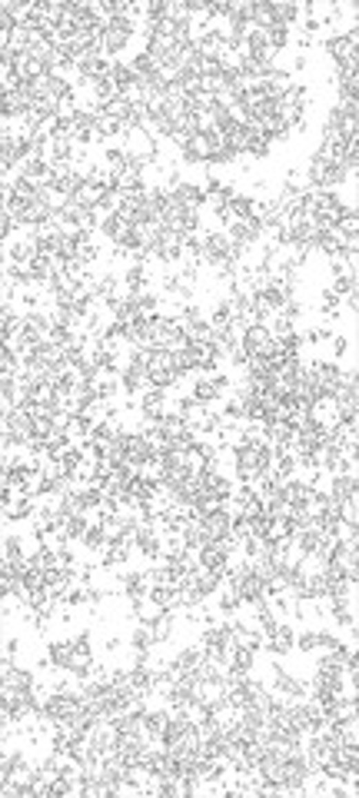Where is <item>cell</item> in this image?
Segmentation results:
<instances>
[{"label": "cell", "mask_w": 359, "mask_h": 798, "mask_svg": "<svg viewBox=\"0 0 359 798\" xmlns=\"http://www.w3.org/2000/svg\"><path fill=\"white\" fill-rule=\"evenodd\" d=\"M263 646L273 652V655H286L289 648H296V628L293 626H283V622H276V628L269 632L263 639Z\"/></svg>", "instance_id": "obj_2"}, {"label": "cell", "mask_w": 359, "mask_h": 798, "mask_svg": "<svg viewBox=\"0 0 359 798\" xmlns=\"http://www.w3.org/2000/svg\"><path fill=\"white\" fill-rule=\"evenodd\" d=\"M273 333L266 323H249L243 326V336H240V346L246 349V356H266L273 349Z\"/></svg>", "instance_id": "obj_1"}, {"label": "cell", "mask_w": 359, "mask_h": 798, "mask_svg": "<svg viewBox=\"0 0 359 798\" xmlns=\"http://www.w3.org/2000/svg\"><path fill=\"white\" fill-rule=\"evenodd\" d=\"M329 342H333V356H336V360H342V356L349 353V340H346V336H329Z\"/></svg>", "instance_id": "obj_4"}, {"label": "cell", "mask_w": 359, "mask_h": 798, "mask_svg": "<svg viewBox=\"0 0 359 798\" xmlns=\"http://www.w3.org/2000/svg\"><path fill=\"white\" fill-rule=\"evenodd\" d=\"M296 648H300L302 655H313V652H316V628L300 632V635H296Z\"/></svg>", "instance_id": "obj_3"}]
</instances>
